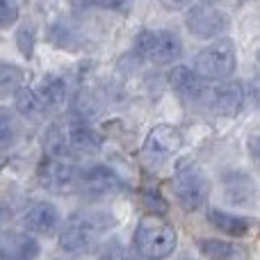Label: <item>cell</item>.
Here are the masks:
<instances>
[{
  "label": "cell",
  "instance_id": "cell-1",
  "mask_svg": "<svg viewBox=\"0 0 260 260\" xmlns=\"http://www.w3.org/2000/svg\"><path fill=\"white\" fill-rule=\"evenodd\" d=\"M46 151L55 160L71 162L80 155L96 153L103 146V139L91 126H87L82 119H64L50 126L44 142Z\"/></svg>",
  "mask_w": 260,
  "mask_h": 260
},
{
  "label": "cell",
  "instance_id": "cell-2",
  "mask_svg": "<svg viewBox=\"0 0 260 260\" xmlns=\"http://www.w3.org/2000/svg\"><path fill=\"white\" fill-rule=\"evenodd\" d=\"M114 224L117 219L108 210L73 212L59 229V249L71 256L91 251Z\"/></svg>",
  "mask_w": 260,
  "mask_h": 260
},
{
  "label": "cell",
  "instance_id": "cell-3",
  "mask_svg": "<svg viewBox=\"0 0 260 260\" xmlns=\"http://www.w3.org/2000/svg\"><path fill=\"white\" fill-rule=\"evenodd\" d=\"M178 242L174 226L160 215H144L135 229V249L146 260H162L171 256Z\"/></svg>",
  "mask_w": 260,
  "mask_h": 260
},
{
  "label": "cell",
  "instance_id": "cell-4",
  "mask_svg": "<svg viewBox=\"0 0 260 260\" xmlns=\"http://www.w3.org/2000/svg\"><path fill=\"white\" fill-rule=\"evenodd\" d=\"M235 67H238V53H235V44L231 39L215 41L212 46L199 50L194 57V71L208 82L229 80Z\"/></svg>",
  "mask_w": 260,
  "mask_h": 260
},
{
  "label": "cell",
  "instance_id": "cell-5",
  "mask_svg": "<svg viewBox=\"0 0 260 260\" xmlns=\"http://www.w3.org/2000/svg\"><path fill=\"white\" fill-rule=\"evenodd\" d=\"M174 192L180 208L194 212L210 197V180L197 162H183L174 174Z\"/></svg>",
  "mask_w": 260,
  "mask_h": 260
},
{
  "label": "cell",
  "instance_id": "cell-6",
  "mask_svg": "<svg viewBox=\"0 0 260 260\" xmlns=\"http://www.w3.org/2000/svg\"><path fill=\"white\" fill-rule=\"evenodd\" d=\"M135 50L153 64H171L183 55V41L171 30H142L135 37Z\"/></svg>",
  "mask_w": 260,
  "mask_h": 260
},
{
  "label": "cell",
  "instance_id": "cell-7",
  "mask_svg": "<svg viewBox=\"0 0 260 260\" xmlns=\"http://www.w3.org/2000/svg\"><path fill=\"white\" fill-rule=\"evenodd\" d=\"M199 103H203L208 110L221 117H235L244 105V87L238 80L208 82Z\"/></svg>",
  "mask_w": 260,
  "mask_h": 260
},
{
  "label": "cell",
  "instance_id": "cell-8",
  "mask_svg": "<svg viewBox=\"0 0 260 260\" xmlns=\"http://www.w3.org/2000/svg\"><path fill=\"white\" fill-rule=\"evenodd\" d=\"M39 183L44 189L53 194H71L80 187L82 180V171L78 169L73 162H64V160H55V157H46L39 165Z\"/></svg>",
  "mask_w": 260,
  "mask_h": 260
},
{
  "label": "cell",
  "instance_id": "cell-9",
  "mask_svg": "<svg viewBox=\"0 0 260 260\" xmlns=\"http://www.w3.org/2000/svg\"><path fill=\"white\" fill-rule=\"evenodd\" d=\"M183 146V133L176 126L160 123L146 135V142L142 146V157L153 167L165 165L167 160L176 155Z\"/></svg>",
  "mask_w": 260,
  "mask_h": 260
},
{
  "label": "cell",
  "instance_id": "cell-10",
  "mask_svg": "<svg viewBox=\"0 0 260 260\" xmlns=\"http://www.w3.org/2000/svg\"><path fill=\"white\" fill-rule=\"evenodd\" d=\"M185 25L199 39H215L231 27V18L224 12L208 5H194L185 14Z\"/></svg>",
  "mask_w": 260,
  "mask_h": 260
},
{
  "label": "cell",
  "instance_id": "cell-11",
  "mask_svg": "<svg viewBox=\"0 0 260 260\" xmlns=\"http://www.w3.org/2000/svg\"><path fill=\"white\" fill-rule=\"evenodd\" d=\"M23 229L35 235H53L59 229V210L50 201H35L23 215Z\"/></svg>",
  "mask_w": 260,
  "mask_h": 260
},
{
  "label": "cell",
  "instance_id": "cell-12",
  "mask_svg": "<svg viewBox=\"0 0 260 260\" xmlns=\"http://www.w3.org/2000/svg\"><path fill=\"white\" fill-rule=\"evenodd\" d=\"M39 256V242L30 233L0 235V260H35Z\"/></svg>",
  "mask_w": 260,
  "mask_h": 260
},
{
  "label": "cell",
  "instance_id": "cell-13",
  "mask_svg": "<svg viewBox=\"0 0 260 260\" xmlns=\"http://www.w3.org/2000/svg\"><path fill=\"white\" fill-rule=\"evenodd\" d=\"M169 85H171V89L178 91L185 99L199 101L203 89H206L208 80H203V78L189 67H174L169 73Z\"/></svg>",
  "mask_w": 260,
  "mask_h": 260
},
{
  "label": "cell",
  "instance_id": "cell-14",
  "mask_svg": "<svg viewBox=\"0 0 260 260\" xmlns=\"http://www.w3.org/2000/svg\"><path fill=\"white\" fill-rule=\"evenodd\" d=\"M80 187L91 194H108L121 187V180H119V176L110 167L99 165V167H91V169L82 171Z\"/></svg>",
  "mask_w": 260,
  "mask_h": 260
},
{
  "label": "cell",
  "instance_id": "cell-15",
  "mask_svg": "<svg viewBox=\"0 0 260 260\" xmlns=\"http://www.w3.org/2000/svg\"><path fill=\"white\" fill-rule=\"evenodd\" d=\"M199 251L208 260H249V253L244 247L226 242V240H217V238L199 240Z\"/></svg>",
  "mask_w": 260,
  "mask_h": 260
},
{
  "label": "cell",
  "instance_id": "cell-16",
  "mask_svg": "<svg viewBox=\"0 0 260 260\" xmlns=\"http://www.w3.org/2000/svg\"><path fill=\"white\" fill-rule=\"evenodd\" d=\"M208 221H210L217 231L231 235V238H242V235H247L249 229H251V221H249L247 217L231 215V212H224V210H219V208H210V210H208Z\"/></svg>",
  "mask_w": 260,
  "mask_h": 260
},
{
  "label": "cell",
  "instance_id": "cell-17",
  "mask_svg": "<svg viewBox=\"0 0 260 260\" xmlns=\"http://www.w3.org/2000/svg\"><path fill=\"white\" fill-rule=\"evenodd\" d=\"M14 105H16V112L30 121H44V117L48 114V108L41 101V96L37 94V89H27V87H23L14 96Z\"/></svg>",
  "mask_w": 260,
  "mask_h": 260
},
{
  "label": "cell",
  "instance_id": "cell-18",
  "mask_svg": "<svg viewBox=\"0 0 260 260\" xmlns=\"http://www.w3.org/2000/svg\"><path fill=\"white\" fill-rule=\"evenodd\" d=\"M37 94L41 96V101L46 103L48 110L62 108L69 99V82L62 76H46L41 80V85L37 87Z\"/></svg>",
  "mask_w": 260,
  "mask_h": 260
},
{
  "label": "cell",
  "instance_id": "cell-19",
  "mask_svg": "<svg viewBox=\"0 0 260 260\" xmlns=\"http://www.w3.org/2000/svg\"><path fill=\"white\" fill-rule=\"evenodd\" d=\"M25 71L12 62H0V99L16 96L23 89Z\"/></svg>",
  "mask_w": 260,
  "mask_h": 260
},
{
  "label": "cell",
  "instance_id": "cell-20",
  "mask_svg": "<svg viewBox=\"0 0 260 260\" xmlns=\"http://www.w3.org/2000/svg\"><path fill=\"white\" fill-rule=\"evenodd\" d=\"M18 133H21V126H18L16 117L9 110H0V148L9 146L18 137Z\"/></svg>",
  "mask_w": 260,
  "mask_h": 260
},
{
  "label": "cell",
  "instance_id": "cell-21",
  "mask_svg": "<svg viewBox=\"0 0 260 260\" xmlns=\"http://www.w3.org/2000/svg\"><path fill=\"white\" fill-rule=\"evenodd\" d=\"M16 44H18V50L25 59H30L35 55V30L30 25H23L21 30L16 32Z\"/></svg>",
  "mask_w": 260,
  "mask_h": 260
},
{
  "label": "cell",
  "instance_id": "cell-22",
  "mask_svg": "<svg viewBox=\"0 0 260 260\" xmlns=\"http://www.w3.org/2000/svg\"><path fill=\"white\" fill-rule=\"evenodd\" d=\"M18 21V7L14 0H0V30H7Z\"/></svg>",
  "mask_w": 260,
  "mask_h": 260
},
{
  "label": "cell",
  "instance_id": "cell-23",
  "mask_svg": "<svg viewBox=\"0 0 260 260\" xmlns=\"http://www.w3.org/2000/svg\"><path fill=\"white\" fill-rule=\"evenodd\" d=\"M144 203L148 206V210H151V212H157V215L167 210V203L162 201V199L157 197L155 192H144Z\"/></svg>",
  "mask_w": 260,
  "mask_h": 260
},
{
  "label": "cell",
  "instance_id": "cell-24",
  "mask_svg": "<svg viewBox=\"0 0 260 260\" xmlns=\"http://www.w3.org/2000/svg\"><path fill=\"white\" fill-rule=\"evenodd\" d=\"M99 260H130V258H126V253L121 251V247H119V244H110Z\"/></svg>",
  "mask_w": 260,
  "mask_h": 260
},
{
  "label": "cell",
  "instance_id": "cell-25",
  "mask_svg": "<svg viewBox=\"0 0 260 260\" xmlns=\"http://www.w3.org/2000/svg\"><path fill=\"white\" fill-rule=\"evenodd\" d=\"M162 7L169 9V12H180V9L192 7V0H160Z\"/></svg>",
  "mask_w": 260,
  "mask_h": 260
},
{
  "label": "cell",
  "instance_id": "cell-26",
  "mask_svg": "<svg viewBox=\"0 0 260 260\" xmlns=\"http://www.w3.org/2000/svg\"><path fill=\"white\" fill-rule=\"evenodd\" d=\"M87 3L96 5V7H105V9H117V7H121L126 0H87Z\"/></svg>",
  "mask_w": 260,
  "mask_h": 260
},
{
  "label": "cell",
  "instance_id": "cell-27",
  "mask_svg": "<svg viewBox=\"0 0 260 260\" xmlns=\"http://www.w3.org/2000/svg\"><path fill=\"white\" fill-rule=\"evenodd\" d=\"M9 217V210H7V206H3V203H0V226H3V221L7 219Z\"/></svg>",
  "mask_w": 260,
  "mask_h": 260
},
{
  "label": "cell",
  "instance_id": "cell-28",
  "mask_svg": "<svg viewBox=\"0 0 260 260\" xmlns=\"http://www.w3.org/2000/svg\"><path fill=\"white\" fill-rule=\"evenodd\" d=\"M251 148H253V153H256V155L260 157V137H256V139H253V144H251Z\"/></svg>",
  "mask_w": 260,
  "mask_h": 260
},
{
  "label": "cell",
  "instance_id": "cell-29",
  "mask_svg": "<svg viewBox=\"0 0 260 260\" xmlns=\"http://www.w3.org/2000/svg\"><path fill=\"white\" fill-rule=\"evenodd\" d=\"M206 5H212V3H219V0H203Z\"/></svg>",
  "mask_w": 260,
  "mask_h": 260
},
{
  "label": "cell",
  "instance_id": "cell-30",
  "mask_svg": "<svg viewBox=\"0 0 260 260\" xmlns=\"http://www.w3.org/2000/svg\"><path fill=\"white\" fill-rule=\"evenodd\" d=\"M0 169H3V160H0Z\"/></svg>",
  "mask_w": 260,
  "mask_h": 260
}]
</instances>
